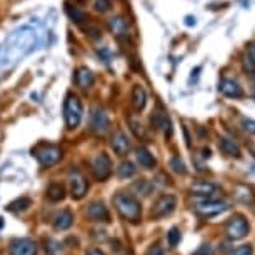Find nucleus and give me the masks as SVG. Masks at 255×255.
I'll list each match as a JSON object with an SVG mask.
<instances>
[{
	"instance_id": "19",
	"label": "nucleus",
	"mask_w": 255,
	"mask_h": 255,
	"mask_svg": "<svg viewBox=\"0 0 255 255\" xmlns=\"http://www.w3.org/2000/svg\"><path fill=\"white\" fill-rule=\"evenodd\" d=\"M147 105V92L142 85H133L132 89V107L140 112V110L145 109Z\"/></svg>"
},
{
	"instance_id": "40",
	"label": "nucleus",
	"mask_w": 255,
	"mask_h": 255,
	"mask_svg": "<svg viewBox=\"0 0 255 255\" xmlns=\"http://www.w3.org/2000/svg\"><path fill=\"white\" fill-rule=\"evenodd\" d=\"M122 255H132V254H122Z\"/></svg>"
},
{
	"instance_id": "37",
	"label": "nucleus",
	"mask_w": 255,
	"mask_h": 255,
	"mask_svg": "<svg viewBox=\"0 0 255 255\" xmlns=\"http://www.w3.org/2000/svg\"><path fill=\"white\" fill-rule=\"evenodd\" d=\"M249 59L252 60V64L255 65V42L249 47Z\"/></svg>"
},
{
	"instance_id": "4",
	"label": "nucleus",
	"mask_w": 255,
	"mask_h": 255,
	"mask_svg": "<svg viewBox=\"0 0 255 255\" xmlns=\"http://www.w3.org/2000/svg\"><path fill=\"white\" fill-rule=\"evenodd\" d=\"M250 225L249 220L244 217L242 214H235L229 219V222L225 224V235L230 240H242L249 235Z\"/></svg>"
},
{
	"instance_id": "1",
	"label": "nucleus",
	"mask_w": 255,
	"mask_h": 255,
	"mask_svg": "<svg viewBox=\"0 0 255 255\" xmlns=\"http://www.w3.org/2000/svg\"><path fill=\"white\" fill-rule=\"evenodd\" d=\"M114 207L125 222L138 224L142 220V205L137 197L127 192H119L114 197Z\"/></svg>"
},
{
	"instance_id": "2",
	"label": "nucleus",
	"mask_w": 255,
	"mask_h": 255,
	"mask_svg": "<svg viewBox=\"0 0 255 255\" xmlns=\"http://www.w3.org/2000/svg\"><path fill=\"white\" fill-rule=\"evenodd\" d=\"M84 117V107H82L80 99L75 94L67 95L64 102V119L67 124V128H75L79 127Z\"/></svg>"
},
{
	"instance_id": "6",
	"label": "nucleus",
	"mask_w": 255,
	"mask_h": 255,
	"mask_svg": "<svg viewBox=\"0 0 255 255\" xmlns=\"http://www.w3.org/2000/svg\"><path fill=\"white\" fill-rule=\"evenodd\" d=\"M177 207V197L172 195V194H163L160 195L158 199L155 200V204L152 207V212H150V217L152 219H165L168 215L174 214Z\"/></svg>"
},
{
	"instance_id": "35",
	"label": "nucleus",
	"mask_w": 255,
	"mask_h": 255,
	"mask_svg": "<svg viewBox=\"0 0 255 255\" xmlns=\"http://www.w3.org/2000/svg\"><path fill=\"white\" fill-rule=\"evenodd\" d=\"M145 255H165V252H163V249L158 244H153V245H150V247H148Z\"/></svg>"
},
{
	"instance_id": "14",
	"label": "nucleus",
	"mask_w": 255,
	"mask_h": 255,
	"mask_svg": "<svg viewBox=\"0 0 255 255\" xmlns=\"http://www.w3.org/2000/svg\"><path fill=\"white\" fill-rule=\"evenodd\" d=\"M219 90L225 95V97H230V99H240V97H244L242 87H240L237 82L232 80V79H222V80H220Z\"/></svg>"
},
{
	"instance_id": "27",
	"label": "nucleus",
	"mask_w": 255,
	"mask_h": 255,
	"mask_svg": "<svg viewBox=\"0 0 255 255\" xmlns=\"http://www.w3.org/2000/svg\"><path fill=\"white\" fill-rule=\"evenodd\" d=\"M168 165H170V168L175 172V174H179V175H185V174H187L185 163H184V160H182V158H180L179 155L172 157V158H170V162H168Z\"/></svg>"
},
{
	"instance_id": "17",
	"label": "nucleus",
	"mask_w": 255,
	"mask_h": 255,
	"mask_svg": "<svg viewBox=\"0 0 255 255\" xmlns=\"http://www.w3.org/2000/svg\"><path fill=\"white\" fill-rule=\"evenodd\" d=\"M74 225V214L69 209L60 210L59 214L54 217V229L55 230H69Z\"/></svg>"
},
{
	"instance_id": "32",
	"label": "nucleus",
	"mask_w": 255,
	"mask_h": 255,
	"mask_svg": "<svg viewBox=\"0 0 255 255\" xmlns=\"http://www.w3.org/2000/svg\"><path fill=\"white\" fill-rule=\"evenodd\" d=\"M110 7H112V2H110V0H95L94 2V10L99 13L109 12Z\"/></svg>"
},
{
	"instance_id": "25",
	"label": "nucleus",
	"mask_w": 255,
	"mask_h": 255,
	"mask_svg": "<svg viewBox=\"0 0 255 255\" xmlns=\"http://www.w3.org/2000/svg\"><path fill=\"white\" fill-rule=\"evenodd\" d=\"M117 175L119 179H130V177L135 175V167H133L132 162H120V165L117 167Z\"/></svg>"
},
{
	"instance_id": "12",
	"label": "nucleus",
	"mask_w": 255,
	"mask_h": 255,
	"mask_svg": "<svg viewBox=\"0 0 255 255\" xmlns=\"http://www.w3.org/2000/svg\"><path fill=\"white\" fill-rule=\"evenodd\" d=\"M110 147L112 150L117 153L119 157H124L127 155L128 150L132 148V143H130V138L127 137V133L122 132V130H117L110 138Z\"/></svg>"
},
{
	"instance_id": "34",
	"label": "nucleus",
	"mask_w": 255,
	"mask_h": 255,
	"mask_svg": "<svg viewBox=\"0 0 255 255\" xmlns=\"http://www.w3.org/2000/svg\"><path fill=\"white\" fill-rule=\"evenodd\" d=\"M242 127L247 132L254 133V135H255V120H252V119H242Z\"/></svg>"
},
{
	"instance_id": "22",
	"label": "nucleus",
	"mask_w": 255,
	"mask_h": 255,
	"mask_svg": "<svg viewBox=\"0 0 255 255\" xmlns=\"http://www.w3.org/2000/svg\"><path fill=\"white\" fill-rule=\"evenodd\" d=\"M47 199L50 202H60L65 199V189L62 184H50L47 189Z\"/></svg>"
},
{
	"instance_id": "8",
	"label": "nucleus",
	"mask_w": 255,
	"mask_h": 255,
	"mask_svg": "<svg viewBox=\"0 0 255 255\" xmlns=\"http://www.w3.org/2000/svg\"><path fill=\"white\" fill-rule=\"evenodd\" d=\"M227 209V204L220 200H205L200 202V204L195 205V214L199 215L200 219L209 220L212 217H217L222 212Z\"/></svg>"
},
{
	"instance_id": "29",
	"label": "nucleus",
	"mask_w": 255,
	"mask_h": 255,
	"mask_svg": "<svg viewBox=\"0 0 255 255\" xmlns=\"http://www.w3.org/2000/svg\"><path fill=\"white\" fill-rule=\"evenodd\" d=\"M82 28H84L85 35H89L90 38H100V30H99V27L95 25V23L87 20V22L82 23Z\"/></svg>"
},
{
	"instance_id": "33",
	"label": "nucleus",
	"mask_w": 255,
	"mask_h": 255,
	"mask_svg": "<svg viewBox=\"0 0 255 255\" xmlns=\"http://www.w3.org/2000/svg\"><path fill=\"white\" fill-rule=\"evenodd\" d=\"M133 189L138 190V194H142V195H148L152 192V184H148L147 180H140V182H137L135 185H133Z\"/></svg>"
},
{
	"instance_id": "31",
	"label": "nucleus",
	"mask_w": 255,
	"mask_h": 255,
	"mask_svg": "<svg viewBox=\"0 0 255 255\" xmlns=\"http://www.w3.org/2000/svg\"><path fill=\"white\" fill-rule=\"evenodd\" d=\"M227 255H254V247L250 244L240 245V247L232 249Z\"/></svg>"
},
{
	"instance_id": "26",
	"label": "nucleus",
	"mask_w": 255,
	"mask_h": 255,
	"mask_svg": "<svg viewBox=\"0 0 255 255\" xmlns=\"http://www.w3.org/2000/svg\"><path fill=\"white\" fill-rule=\"evenodd\" d=\"M65 10H67V15L70 17V20H72V22H75L77 25H82L84 22H87V15H85V13L82 12V10H79V8H75V7H67Z\"/></svg>"
},
{
	"instance_id": "13",
	"label": "nucleus",
	"mask_w": 255,
	"mask_h": 255,
	"mask_svg": "<svg viewBox=\"0 0 255 255\" xmlns=\"http://www.w3.org/2000/svg\"><path fill=\"white\" fill-rule=\"evenodd\" d=\"M107 28L115 38H119V40H125V38H128V25H127V20H125L124 17H120V15L110 17L107 20Z\"/></svg>"
},
{
	"instance_id": "10",
	"label": "nucleus",
	"mask_w": 255,
	"mask_h": 255,
	"mask_svg": "<svg viewBox=\"0 0 255 255\" xmlns=\"http://www.w3.org/2000/svg\"><path fill=\"white\" fill-rule=\"evenodd\" d=\"M85 217H87V220H90V222H99V224L110 222L109 209L105 207L104 202H100V200H95L92 204H89L87 210H85Z\"/></svg>"
},
{
	"instance_id": "15",
	"label": "nucleus",
	"mask_w": 255,
	"mask_h": 255,
	"mask_svg": "<svg viewBox=\"0 0 255 255\" xmlns=\"http://www.w3.org/2000/svg\"><path fill=\"white\" fill-rule=\"evenodd\" d=\"M219 187L214 184V182H209V180H199L195 184H192L190 187V194L195 195V197H210L217 192Z\"/></svg>"
},
{
	"instance_id": "23",
	"label": "nucleus",
	"mask_w": 255,
	"mask_h": 255,
	"mask_svg": "<svg viewBox=\"0 0 255 255\" xmlns=\"http://www.w3.org/2000/svg\"><path fill=\"white\" fill-rule=\"evenodd\" d=\"M30 205H32V200L28 199V197H20V199L10 202V204L7 205V210L13 212V214H20V212H25Z\"/></svg>"
},
{
	"instance_id": "36",
	"label": "nucleus",
	"mask_w": 255,
	"mask_h": 255,
	"mask_svg": "<svg viewBox=\"0 0 255 255\" xmlns=\"http://www.w3.org/2000/svg\"><path fill=\"white\" fill-rule=\"evenodd\" d=\"M212 254V247L210 245H202L199 252H195V255H210Z\"/></svg>"
},
{
	"instance_id": "38",
	"label": "nucleus",
	"mask_w": 255,
	"mask_h": 255,
	"mask_svg": "<svg viewBox=\"0 0 255 255\" xmlns=\"http://www.w3.org/2000/svg\"><path fill=\"white\" fill-rule=\"evenodd\" d=\"M85 255H105V254L100 249H90V250H87V254Z\"/></svg>"
},
{
	"instance_id": "11",
	"label": "nucleus",
	"mask_w": 255,
	"mask_h": 255,
	"mask_svg": "<svg viewBox=\"0 0 255 255\" xmlns=\"http://www.w3.org/2000/svg\"><path fill=\"white\" fill-rule=\"evenodd\" d=\"M8 254L10 255H37V244L32 239L20 237L13 239L8 245Z\"/></svg>"
},
{
	"instance_id": "21",
	"label": "nucleus",
	"mask_w": 255,
	"mask_h": 255,
	"mask_svg": "<svg viewBox=\"0 0 255 255\" xmlns=\"http://www.w3.org/2000/svg\"><path fill=\"white\" fill-rule=\"evenodd\" d=\"M219 147H220V150H222L225 155H229V157L240 158V155H242V152H240V147L234 140H230V138H227V137L220 138V140H219Z\"/></svg>"
},
{
	"instance_id": "9",
	"label": "nucleus",
	"mask_w": 255,
	"mask_h": 255,
	"mask_svg": "<svg viewBox=\"0 0 255 255\" xmlns=\"http://www.w3.org/2000/svg\"><path fill=\"white\" fill-rule=\"evenodd\" d=\"M110 127L109 117L105 114L104 109L95 107L90 114V130H92L95 135H105Z\"/></svg>"
},
{
	"instance_id": "16",
	"label": "nucleus",
	"mask_w": 255,
	"mask_h": 255,
	"mask_svg": "<svg viewBox=\"0 0 255 255\" xmlns=\"http://www.w3.org/2000/svg\"><path fill=\"white\" fill-rule=\"evenodd\" d=\"M152 124L157 130H162L165 135H172V124H170V119H168L167 112H163V110H157V112H153Z\"/></svg>"
},
{
	"instance_id": "5",
	"label": "nucleus",
	"mask_w": 255,
	"mask_h": 255,
	"mask_svg": "<svg viewBox=\"0 0 255 255\" xmlns=\"http://www.w3.org/2000/svg\"><path fill=\"white\" fill-rule=\"evenodd\" d=\"M90 172L97 182H105L112 175V160L107 153L100 152L90 160Z\"/></svg>"
},
{
	"instance_id": "24",
	"label": "nucleus",
	"mask_w": 255,
	"mask_h": 255,
	"mask_svg": "<svg viewBox=\"0 0 255 255\" xmlns=\"http://www.w3.org/2000/svg\"><path fill=\"white\" fill-rule=\"evenodd\" d=\"M44 249L49 255H62L64 254V245L55 239H44Z\"/></svg>"
},
{
	"instance_id": "18",
	"label": "nucleus",
	"mask_w": 255,
	"mask_h": 255,
	"mask_svg": "<svg viewBox=\"0 0 255 255\" xmlns=\"http://www.w3.org/2000/svg\"><path fill=\"white\" fill-rule=\"evenodd\" d=\"M135 158H137V162H138V165L143 167V168H147V170H150V168H153L157 165V160H155V157L152 155L150 150H147L145 147H138L137 150H135Z\"/></svg>"
},
{
	"instance_id": "3",
	"label": "nucleus",
	"mask_w": 255,
	"mask_h": 255,
	"mask_svg": "<svg viewBox=\"0 0 255 255\" xmlns=\"http://www.w3.org/2000/svg\"><path fill=\"white\" fill-rule=\"evenodd\" d=\"M33 155L44 167H52L62 158V148L54 143H40L33 148Z\"/></svg>"
},
{
	"instance_id": "30",
	"label": "nucleus",
	"mask_w": 255,
	"mask_h": 255,
	"mask_svg": "<svg viewBox=\"0 0 255 255\" xmlns=\"http://www.w3.org/2000/svg\"><path fill=\"white\" fill-rule=\"evenodd\" d=\"M128 125H130V130L135 133V137L138 138H145V130H143V127H142V124L140 122H137L135 119H132V117H128Z\"/></svg>"
},
{
	"instance_id": "28",
	"label": "nucleus",
	"mask_w": 255,
	"mask_h": 255,
	"mask_svg": "<svg viewBox=\"0 0 255 255\" xmlns=\"http://www.w3.org/2000/svg\"><path fill=\"white\" fill-rule=\"evenodd\" d=\"M180 239H182V234H180V230L177 229V227H172L170 230H168V234H167V242H168V247H177L180 242Z\"/></svg>"
},
{
	"instance_id": "7",
	"label": "nucleus",
	"mask_w": 255,
	"mask_h": 255,
	"mask_svg": "<svg viewBox=\"0 0 255 255\" xmlns=\"http://www.w3.org/2000/svg\"><path fill=\"white\" fill-rule=\"evenodd\" d=\"M69 187H70V197L74 200H82L89 190V182L85 175L82 174L79 168H72L69 174Z\"/></svg>"
},
{
	"instance_id": "20",
	"label": "nucleus",
	"mask_w": 255,
	"mask_h": 255,
	"mask_svg": "<svg viewBox=\"0 0 255 255\" xmlns=\"http://www.w3.org/2000/svg\"><path fill=\"white\" fill-rule=\"evenodd\" d=\"M94 74L92 70L87 69V67H80L75 72V84L79 85L80 89H89L90 85L94 84Z\"/></svg>"
},
{
	"instance_id": "39",
	"label": "nucleus",
	"mask_w": 255,
	"mask_h": 255,
	"mask_svg": "<svg viewBox=\"0 0 255 255\" xmlns=\"http://www.w3.org/2000/svg\"><path fill=\"white\" fill-rule=\"evenodd\" d=\"M2 225H3V222H2V219H0V229H2Z\"/></svg>"
}]
</instances>
